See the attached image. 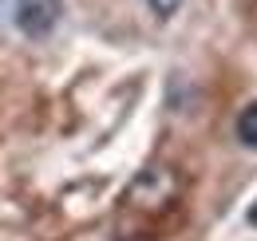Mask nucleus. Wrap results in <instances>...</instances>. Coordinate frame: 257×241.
I'll return each mask as SVG.
<instances>
[{"label":"nucleus","instance_id":"f257e3e1","mask_svg":"<svg viewBox=\"0 0 257 241\" xmlns=\"http://www.w3.org/2000/svg\"><path fill=\"white\" fill-rule=\"evenodd\" d=\"M174 198H178V182H174V174H170L166 166H147V170L135 174L131 186L123 190V210L159 217Z\"/></svg>","mask_w":257,"mask_h":241},{"label":"nucleus","instance_id":"f03ea898","mask_svg":"<svg viewBox=\"0 0 257 241\" xmlns=\"http://www.w3.org/2000/svg\"><path fill=\"white\" fill-rule=\"evenodd\" d=\"M60 16H64V0H16V12H12L16 28L28 40H48Z\"/></svg>","mask_w":257,"mask_h":241},{"label":"nucleus","instance_id":"7ed1b4c3","mask_svg":"<svg viewBox=\"0 0 257 241\" xmlns=\"http://www.w3.org/2000/svg\"><path fill=\"white\" fill-rule=\"evenodd\" d=\"M233 131H237V143H241V147L257 151V103L241 107V115H237V123H233Z\"/></svg>","mask_w":257,"mask_h":241},{"label":"nucleus","instance_id":"20e7f679","mask_svg":"<svg viewBox=\"0 0 257 241\" xmlns=\"http://www.w3.org/2000/svg\"><path fill=\"white\" fill-rule=\"evenodd\" d=\"M147 8L159 16V20H170V16H178V8H182V0H147Z\"/></svg>","mask_w":257,"mask_h":241},{"label":"nucleus","instance_id":"39448f33","mask_svg":"<svg viewBox=\"0 0 257 241\" xmlns=\"http://www.w3.org/2000/svg\"><path fill=\"white\" fill-rule=\"evenodd\" d=\"M245 221H249V225H253V229H257V198H253V202H249V210H245Z\"/></svg>","mask_w":257,"mask_h":241}]
</instances>
